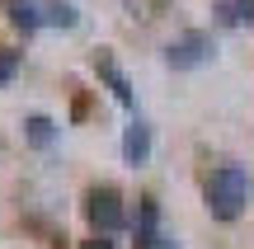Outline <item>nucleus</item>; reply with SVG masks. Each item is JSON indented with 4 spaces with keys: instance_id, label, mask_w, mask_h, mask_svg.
Segmentation results:
<instances>
[{
    "instance_id": "2",
    "label": "nucleus",
    "mask_w": 254,
    "mask_h": 249,
    "mask_svg": "<svg viewBox=\"0 0 254 249\" xmlns=\"http://www.w3.org/2000/svg\"><path fill=\"white\" fill-rule=\"evenodd\" d=\"M212 56H217V38H212L207 28H189L184 38H174V43L165 47V66H170V71H198Z\"/></svg>"
},
{
    "instance_id": "11",
    "label": "nucleus",
    "mask_w": 254,
    "mask_h": 249,
    "mask_svg": "<svg viewBox=\"0 0 254 249\" xmlns=\"http://www.w3.org/2000/svg\"><path fill=\"white\" fill-rule=\"evenodd\" d=\"M80 249H113V240H109V235H94V240H85Z\"/></svg>"
},
{
    "instance_id": "3",
    "label": "nucleus",
    "mask_w": 254,
    "mask_h": 249,
    "mask_svg": "<svg viewBox=\"0 0 254 249\" xmlns=\"http://www.w3.org/2000/svg\"><path fill=\"white\" fill-rule=\"evenodd\" d=\"M85 216H90L94 235H118L123 226H127L123 198L113 193V188H90V198H85Z\"/></svg>"
},
{
    "instance_id": "7",
    "label": "nucleus",
    "mask_w": 254,
    "mask_h": 249,
    "mask_svg": "<svg viewBox=\"0 0 254 249\" xmlns=\"http://www.w3.org/2000/svg\"><path fill=\"white\" fill-rule=\"evenodd\" d=\"M94 71L109 80V90H113V99L123 103V108H136V99H132V85H127V75L118 71V66L109 61V56H94Z\"/></svg>"
},
{
    "instance_id": "8",
    "label": "nucleus",
    "mask_w": 254,
    "mask_h": 249,
    "mask_svg": "<svg viewBox=\"0 0 254 249\" xmlns=\"http://www.w3.org/2000/svg\"><path fill=\"white\" fill-rule=\"evenodd\" d=\"M43 24L75 28V24H80V14H75V5H66V0H43Z\"/></svg>"
},
{
    "instance_id": "4",
    "label": "nucleus",
    "mask_w": 254,
    "mask_h": 249,
    "mask_svg": "<svg viewBox=\"0 0 254 249\" xmlns=\"http://www.w3.org/2000/svg\"><path fill=\"white\" fill-rule=\"evenodd\" d=\"M123 160L132 169H141L146 160H151V122H141V118L127 122V132H123Z\"/></svg>"
},
{
    "instance_id": "10",
    "label": "nucleus",
    "mask_w": 254,
    "mask_h": 249,
    "mask_svg": "<svg viewBox=\"0 0 254 249\" xmlns=\"http://www.w3.org/2000/svg\"><path fill=\"white\" fill-rule=\"evenodd\" d=\"M19 61H24V52H9V47H0V85H9V80H14Z\"/></svg>"
},
{
    "instance_id": "9",
    "label": "nucleus",
    "mask_w": 254,
    "mask_h": 249,
    "mask_svg": "<svg viewBox=\"0 0 254 249\" xmlns=\"http://www.w3.org/2000/svg\"><path fill=\"white\" fill-rule=\"evenodd\" d=\"M24 137H28V146H52L57 141V122L43 118V113H33V118L24 122Z\"/></svg>"
},
{
    "instance_id": "1",
    "label": "nucleus",
    "mask_w": 254,
    "mask_h": 249,
    "mask_svg": "<svg viewBox=\"0 0 254 249\" xmlns=\"http://www.w3.org/2000/svg\"><path fill=\"white\" fill-rule=\"evenodd\" d=\"M202 198H207V212L217 221H236L245 212V202H250V169L236 165V160L217 165L207 174V184H202Z\"/></svg>"
},
{
    "instance_id": "5",
    "label": "nucleus",
    "mask_w": 254,
    "mask_h": 249,
    "mask_svg": "<svg viewBox=\"0 0 254 249\" xmlns=\"http://www.w3.org/2000/svg\"><path fill=\"white\" fill-rule=\"evenodd\" d=\"M160 202L155 198H141L136 202V249H155L160 245Z\"/></svg>"
},
{
    "instance_id": "12",
    "label": "nucleus",
    "mask_w": 254,
    "mask_h": 249,
    "mask_svg": "<svg viewBox=\"0 0 254 249\" xmlns=\"http://www.w3.org/2000/svg\"><path fill=\"white\" fill-rule=\"evenodd\" d=\"M155 249H184V245L174 240V235H160V245H155Z\"/></svg>"
},
{
    "instance_id": "6",
    "label": "nucleus",
    "mask_w": 254,
    "mask_h": 249,
    "mask_svg": "<svg viewBox=\"0 0 254 249\" xmlns=\"http://www.w3.org/2000/svg\"><path fill=\"white\" fill-rule=\"evenodd\" d=\"M5 9H9V24L24 28V38L43 28V5H33V0H5Z\"/></svg>"
}]
</instances>
